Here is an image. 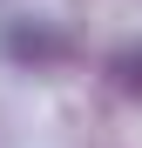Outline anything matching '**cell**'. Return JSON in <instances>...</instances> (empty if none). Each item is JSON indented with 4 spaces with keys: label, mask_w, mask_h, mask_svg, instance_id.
I'll return each mask as SVG.
<instances>
[{
    "label": "cell",
    "mask_w": 142,
    "mask_h": 148,
    "mask_svg": "<svg viewBox=\"0 0 142 148\" xmlns=\"http://www.w3.org/2000/svg\"><path fill=\"white\" fill-rule=\"evenodd\" d=\"M115 74H122V88H129V94H142V54H129V61H115Z\"/></svg>",
    "instance_id": "1"
}]
</instances>
